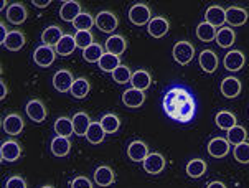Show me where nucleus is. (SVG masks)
<instances>
[{"instance_id": "45", "label": "nucleus", "mask_w": 249, "mask_h": 188, "mask_svg": "<svg viewBox=\"0 0 249 188\" xmlns=\"http://www.w3.org/2000/svg\"><path fill=\"white\" fill-rule=\"evenodd\" d=\"M5 188H27V182L22 177H18V175H14V177H10L7 180Z\"/></svg>"}, {"instance_id": "6", "label": "nucleus", "mask_w": 249, "mask_h": 188, "mask_svg": "<svg viewBox=\"0 0 249 188\" xmlns=\"http://www.w3.org/2000/svg\"><path fill=\"white\" fill-rule=\"evenodd\" d=\"M81 14H83L81 3L76 2V0H66V2H63V5L60 8V17H61V20H65V22L73 23Z\"/></svg>"}, {"instance_id": "10", "label": "nucleus", "mask_w": 249, "mask_h": 188, "mask_svg": "<svg viewBox=\"0 0 249 188\" xmlns=\"http://www.w3.org/2000/svg\"><path fill=\"white\" fill-rule=\"evenodd\" d=\"M168 20L163 18V17H155V18H152L149 25H147V32H149L150 36H154V38H162V36L167 35L168 32Z\"/></svg>"}, {"instance_id": "11", "label": "nucleus", "mask_w": 249, "mask_h": 188, "mask_svg": "<svg viewBox=\"0 0 249 188\" xmlns=\"http://www.w3.org/2000/svg\"><path fill=\"white\" fill-rule=\"evenodd\" d=\"M127 155L134 162H143L149 157V147L142 140H134L130 142L127 147Z\"/></svg>"}, {"instance_id": "50", "label": "nucleus", "mask_w": 249, "mask_h": 188, "mask_svg": "<svg viewBox=\"0 0 249 188\" xmlns=\"http://www.w3.org/2000/svg\"><path fill=\"white\" fill-rule=\"evenodd\" d=\"M206 188H226L225 183H221V182H212Z\"/></svg>"}, {"instance_id": "44", "label": "nucleus", "mask_w": 249, "mask_h": 188, "mask_svg": "<svg viewBox=\"0 0 249 188\" xmlns=\"http://www.w3.org/2000/svg\"><path fill=\"white\" fill-rule=\"evenodd\" d=\"M234 158L241 164H249V144L244 142L241 145H236L234 147Z\"/></svg>"}, {"instance_id": "25", "label": "nucleus", "mask_w": 249, "mask_h": 188, "mask_svg": "<svg viewBox=\"0 0 249 188\" xmlns=\"http://www.w3.org/2000/svg\"><path fill=\"white\" fill-rule=\"evenodd\" d=\"M2 45L7 50H10V51H18V50H22L23 45H25V35H23L22 32L14 30V32L8 33L5 41H3Z\"/></svg>"}, {"instance_id": "9", "label": "nucleus", "mask_w": 249, "mask_h": 188, "mask_svg": "<svg viewBox=\"0 0 249 188\" xmlns=\"http://www.w3.org/2000/svg\"><path fill=\"white\" fill-rule=\"evenodd\" d=\"M143 169H145L147 173L150 175H157L165 169V158L160 154L154 152V154H149V157L143 160Z\"/></svg>"}, {"instance_id": "1", "label": "nucleus", "mask_w": 249, "mask_h": 188, "mask_svg": "<svg viewBox=\"0 0 249 188\" xmlns=\"http://www.w3.org/2000/svg\"><path fill=\"white\" fill-rule=\"evenodd\" d=\"M195 99L185 87H172L163 96V111L177 122H190L195 116Z\"/></svg>"}, {"instance_id": "13", "label": "nucleus", "mask_w": 249, "mask_h": 188, "mask_svg": "<svg viewBox=\"0 0 249 188\" xmlns=\"http://www.w3.org/2000/svg\"><path fill=\"white\" fill-rule=\"evenodd\" d=\"M25 111H27L28 118L32 120H35V122H43L46 119V107L43 106V103L38 101V99H33V101L28 103Z\"/></svg>"}, {"instance_id": "42", "label": "nucleus", "mask_w": 249, "mask_h": 188, "mask_svg": "<svg viewBox=\"0 0 249 188\" xmlns=\"http://www.w3.org/2000/svg\"><path fill=\"white\" fill-rule=\"evenodd\" d=\"M74 41H76V47L86 50L88 47H91L94 43V36H92L91 32H76L74 35Z\"/></svg>"}, {"instance_id": "38", "label": "nucleus", "mask_w": 249, "mask_h": 188, "mask_svg": "<svg viewBox=\"0 0 249 188\" xmlns=\"http://www.w3.org/2000/svg\"><path fill=\"white\" fill-rule=\"evenodd\" d=\"M216 28L213 27V25H210V23H206V22H203V23H200L196 27V36L200 38L201 41H213L214 38H216Z\"/></svg>"}, {"instance_id": "15", "label": "nucleus", "mask_w": 249, "mask_h": 188, "mask_svg": "<svg viewBox=\"0 0 249 188\" xmlns=\"http://www.w3.org/2000/svg\"><path fill=\"white\" fill-rule=\"evenodd\" d=\"M205 20H206V23L213 25L214 28L221 27V25L226 22V10L223 7H218V5L210 7L205 14Z\"/></svg>"}, {"instance_id": "31", "label": "nucleus", "mask_w": 249, "mask_h": 188, "mask_svg": "<svg viewBox=\"0 0 249 188\" xmlns=\"http://www.w3.org/2000/svg\"><path fill=\"white\" fill-rule=\"evenodd\" d=\"M104 136H106V132H104L103 125H101V122H91L89 129H88L86 132V139L89 144H101V142L104 140Z\"/></svg>"}, {"instance_id": "30", "label": "nucleus", "mask_w": 249, "mask_h": 188, "mask_svg": "<svg viewBox=\"0 0 249 188\" xmlns=\"http://www.w3.org/2000/svg\"><path fill=\"white\" fill-rule=\"evenodd\" d=\"M234 40H236L234 30H233V28H230V27L219 28L218 33H216V43L221 48H230L231 45L234 43Z\"/></svg>"}, {"instance_id": "20", "label": "nucleus", "mask_w": 249, "mask_h": 188, "mask_svg": "<svg viewBox=\"0 0 249 188\" xmlns=\"http://www.w3.org/2000/svg\"><path fill=\"white\" fill-rule=\"evenodd\" d=\"M7 18L10 23L14 25H20L27 20V8H25L23 3H12L10 7L7 8Z\"/></svg>"}, {"instance_id": "36", "label": "nucleus", "mask_w": 249, "mask_h": 188, "mask_svg": "<svg viewBox=\"0 0 249 188\" xmlns=\"http://www.w3.org/2000/svg\"><path fill=\"white\" fill-rule=\"evenodd\" d=\"M54 132L58 137H70L71 134H74L73 129V120H70L68 118H60L54 120Z\"/></svg>"}, {"instance_id": "39", "label": "nucleus", "mask_w": 249, "mask_h": 188, "mask_svg": "<svg viewBox=\"0 0 249 188\" xmlns=\"http://www.w3.org/2000/svg\"><path fill=\"white\" fill-rule=\"evenodd\" d=\"M103 56H104V51H103V47H101L99 43H92L91 47L83 50V58L88 63H99V60Z\"/></svg>"}, {"instance_id": "29", "label": "nucleus", "mask_w": 249, "mask_h": 188, "mask_svg": "<svg viewBox=\"0 0 249 188\" xmlns=\"http://www.w3.org/2000/svg\"><path fill=\"white\" fill-rule=\"evenodd\" d=\"M76 48H78V47H76L74 36L63 35V38L60 40V43L54 47V51H56L58 55H61V56H68V55H71V53L74 51Z\"/></svg>"}, {"instance_id": "22", "label": "nucleus", "mask_w": 249, "mask_h": 188, "mask_svg": "<svg viewBox=\"0 0 249 188\" xmlns=\"http://www.w3.org/2000/svg\"><path fill=\"white\" fill-rule=\"evenodd\" d=\"M61 38H63V30L60 27H54V25L45 28L43 33H41V41H43V45H46V47H56Z\"/></svg>"}, {"instance_id": "14", "label": "nucleus", "mask_w": 249, "mask_h": 188, "mask_svg": "<svg viewBox=\"0 0 249 188\" xmlns=\"http://www.w3.org/2000/svg\"><path fill=\"white\" fill-rule=\"evenodd\" d=\"M143 101H145V94H143V91H139L136 87H130L122 94V103L127 107H132V109L134 107H141Z\"/></svg>"}, {"instance_id": "47", "label": "nucleus", "mask_w": 249, "mask_h": 188, "mask_svg": "<svg viewBox=\"0 0 249 188\" xmlns=\"http://www.w3.org/2000/svg\"><path fill=\"white\" fill-rule=\"evenodd\" d=\"M8 33H10V32H8L7 28H5V25L0 23V41H2V43H3V41H5V38H7Z\"/></svg>"}, {"instance_id": "34", "label": "nucleus", "mask_w": 249, "mask_h": 188, "mask_svg": "<svg viewBox=\"0 0 249 188\" xmlns=\"http://www.w3.org/2000/svg\"><path fill=\"white\" fill-rule=\"evenodd\" d=\"M98 65H99V68L103 71H106V73H114V71L121 66V60H119V56H116V55L104 53V56L101 58Z\"/></svg>"}, {"instance_id": "49", "label": "nucleus", "mask_w": 249, "mask_h": 188, "mask_svg": "<svg viewBox=\"0 0 249 188\" xmlns=\"http://www.w3.org/2000/svg\"><path fill=\"white\" fill-rule=\"evenodd\" d=\"M7 96V86L3 81H0V99H3Z\"/></svg>"}, {"instance_id": "28", "label": "nucleus", "mask_w": 249, "mask_h": 188, "mask_svg": "<svg viewBox=\"0 0 249 188\" xmlns=\"http://www.w3.org/2000/svg\"><path fill=\"white\" fill-rule=\"evenodd\" d=\"M94 182L98 183L99 187H109L114 183V172L112 169H109V167L103 165L99 167V169H96L94 172Z\"/></svg>"}, {"instance_id": "46", "label": "nucleus", "mask_w": 249, "mask_h": 188, "mask_svg": "<svg viewBox=\"0 0 249 188\" xmlns=\"http://www.w3.org/2000/svg\"><path fill=\"white\" fill-rule=\"evenodd\" d=\"M71 188H92V183L86 177H76L71 182Z\"/></svg>"}, {"instance_id": "48", "label": "nucleus", "mask_w": 249, "mask_h": 188, "mask_svg": "<svg viewBox=\"0 0 249 188\" xmlns=\"http://www.w3.org/2000/svg\"><path fill=\"white\" fill-rule=\"evenodd\" d=\"M32 3H33L35 7H38V8H46L52 2H50V0H45V2H40V0H33Z\"/></svg>"}, {"instance_id": "26", "label": "nucleus", "mask_w": 249, "mask_h": 188, "mask_svg": "<svg viewBox=\"0 0 249 188\" xmlns=\"http://www.w3.org/2000/svg\"><path fill=\"white\" fill-rule=\"evenodd\" d=\"M244 55L241 51H238V50H233V51L226 53L225 56V68L230 69V71H239L243 68L244 65Z\"/></svg>"}, {"instance_id": "7", "label": "nucleus", "mask_w": 249, "mask_h": 188, "mask_svg": "<svg viewBox=\"0 0 249 188\" xmlns=\"http://www.w3.org/2000/svg\"><path fill=\"white\" fill-rule=\"evenodd\" d=\"M117 17L112 14V12H99L98 17H96V27L99 28L101 32H106V33H111L117 28Z\"/></svg>"}, {"instance_id": "19", "label": "nucleus", "mask_w": 249, "mask_h": 188, "mask_svg": "<svg viewBox=\"0 0 249 188\" xmlns=\"http://www.w3.org/2000/svg\"><path fill=\"white\" fill-rule=\"evenodd\" d=\"M230 152V142L226 139H221V137H216V139H212L208 144V154L214 158H221L225 157L226 154Z\"/></svg>"}, {"instance_id": "8", "label": "nucleus", "mask_w": 249, "mask_h": 188, "mask_svg": "<svg viewBox=\"0 0 249 188\" xmlns=\"http://www.w3.org/2000/svg\"><path fill=\"white\" fill-rule=\"evenodd\" d=\"M22 155V149L15 140H7L0 145V157L3 162H15Z\"/></svg>"}, {"instance_id": "5", "label": "nucleus", "mask_w": 249, "mask_h": 188, "mask_svg": "<svg viewBox=\"0 0 249 188\" xmlns=\"http://www.w3.org/2000/svg\"><path fill=\"white\" fill-rule=\"evenodd\" d=\"M74 83L73 73L68 69H60L54 73L53 76V86L54 89H58L60 93H66V91H71V86Z\"/></svg>"}, {"instance_id": "41", "label": "nucleus", "mask_w": 249, "mask_h": 188, "mask_svg": "<svg viewBox=\"0 0 249 188\" xmlns=\"http://www.w3.org/2000/svg\"><path fill=\"white\" fill-rule=\"evenodd\" d=\"M99 122H101V125H103V129H104V132H106V134L117 132V131H119V127H121V120H119V118H117L116 114L103 116V119H101Z\"/></svg>"}, {"instance_id": "21", "label": "nucleus", "mask_w": 249, "mask_h": 188, "mask_svg": "<svg viewBox=\"0 0 249 188\" xmlns=\"http://www.w3.org/2000/svg\"><path fill=\"white\" fill-rule=\"evenodd\" d=\"M130 85L132 87H136L139 91H145L147 87H150L152 85V76L149 71L145 69H137L132 73V79H130Z\"/></svg>"}, {"instance_id": "2", "label": "nucleus", "mask_w": 249, "mask_h": 188, "mask_svg": "<svg viewBox=\"0 0 249 188\" xmlns=\"http://www.w3.org/2000/svg\"><path fill=\"white\" fill-rule=\"evenodd\" d=\"M172 55H174V60L178 63V65H188V63L193 60V56H195V47H193L190 41H185V40L177 41Z\"/></svg>"}, {"instance_id": "24", "label": "nucleus", "mask_w": 249, "mask_h": 188, "mask_svg": "<svg viewBox=\"0 0 249 188\" xmlns=\"http://www.w3.org/2000/svg\"><path fill=\"white\" fill-rule=\"evenodd\" d=\"M125 47H127V43H125V40L121 35H111L106 40V50L111 55L121 56L125 51Z\"/></svg>"}, {"instance_id": "33", "label": "nucleus", "mask_w": 249, "mask_h": 188, "mask_svg": "<svg viewBox=\"0 0 249 188\" xmlns=\"http://www.w3.org/2000/svg\"><path fill=\"white\" fill-rule=\"evenodd\" d=\"M89 89H91L89 81H88L86 78H78V79H74L73 86H71V94H73V98L76 99H83L88 96Z\"/></svg>"}, {"instance_id": "16", "label": "nucleus", "mask_w": 249, "mask_h": 188, "mask_svg": "<svg viewBox=\"0 0 249 188\" xmlns=\"http://www.w3.org/2000/svg\"><path fill=\"white\" fill-rule=\"evenodd\" d=\"M226 22L231 27H241L248 22V12L241 7H230L226 10Z\"/></svg>"}, {"instance_id": "3", "label": "nucleus", "mask_w": 249, "mask_h": 188, "mask_svg": "<svg viewBox=\"0 0 249 188\" xmlns=\"http://www.w3.org/2000/svg\"><path fill=\"white\" fill-rule=\"evenodd\" d=\"M129 20L134 25H145L150 22V8L145 3H136V5L130 7L129 10Z\"/></svg>"}, {"instance_id": "35", "label": "nucleus", "mask_w": 249, "mask_h": 188, "mask_svg": "<svg viewBox=\"0 0 249 188\" xmlns=\"http://www.w3.org/2000/svg\"><path fill=\"white\" fill-rule=\"evenodd\" d=\"M216 125L219 129H223V131H230V129H233L236 124V116L231 114L230 111H221L216 114Z\"/></svg>"}, {"instance_id": "18", "label": "nucleus", "mask_w": 249, "mask_h": 188, "mask_svg": "<svg viewBox=\"0 0 249 188\" xmlns=\"http://www.w3.org/2000/svg\"><path fill=\"white\" fill-rule=\"evenodd\" d=\"M198 61H200L201 69L206 71V73H214L218 68V56H216V53L212 51V50L201 51L200 56H198Z\"/></svg>"}, {"instance_id": "27", "label": "nucleus", "mask_w": 249, "mask_h": 188, "mask_svg": "<svg viewBox=\"0 0 249 188\" xmlns=\"http://www.w3.org/2000/svg\"><path fill=\"white\" fill-rule=\"evenodd\" d=\"M71 150V142L68 140V137H54L52 140V152L56 157H66Z\"/></svg>"}, {"instance_id": "23", "label": "nucleus", "mask_w": 249, "mask_h": 188, "mask_svg": "<svg viewBox=\"0 0 249 188\" xmlns=\"http://www.w3.org/2000/svg\"><path fill=\"white\" fill-rule=\"evenodd\" d=\"M73 129H74V134L76 136H86L88 129L91 125V119L86 112H76L73 116Z\"/></svg>"}, {"instance_id": "40", "label": "nucleus", "mask_w": 249, "mask_h": 188, "mask_svg": "<svg viewBox=\"0 0 249 188\" xmlns=\"http://www.w3.org/2000/svg\"><path fill=\"white\" fill-rule=\"evenodd\" d=\"M94 23H96V18H92V15L88 14V12H83V14L73 22V27L78 32H89Z\"/></svg>"}, {"instance_id": "12", "label": "nucleus", "mask_w": 249, "mask_h": 188, "mask_svg": "<svg viewBox=\"0 0 249 188\" xmlns=\"http://www.w3.org/2000/svg\"><path fill=\"white\" fill-rule=\"evenodd\" d=\"M23 119L18 114H10L2 120V129L8 136H18L23 131Z\"/></svg>"}, {"instance_id": "17", "label": "nucleus", "mask_w": 249, "mask_h": 188, "mask_svg": "<svg viewBox=\"0 0 249 188\" xmlns=\"http://www.w3.org/2000/svg\"><path fill=\"white\" fill-rule=\"evenodd\" d=\"M241 93V81H239L238 78H225L221 83V94L225 96V98H230L233 99L236 96H239Z\"/></svg>"}, {"instance_id": "43", "label": "nucleus", "mask_w": 249, "mask_h": 188, "mask_svg": "<svg viewBox=\"0 0 249 188\" xmlns=\"http://www.w3.org/2000/svg\"><path fill=\"white\" fill-rule=\"evenodd\" d=\"M112 79L116 83H119V85H125L127 81H130V79H132V73H130L129 66L121 65L119 68L112 73Z\"/></svg>"}, {"instance_id": "4", "label": "nucleus", "mask_w": 249, "mask_h": 188, "mask_svg": "<svg viewBox=\"0 0 249 188\" xmlns=\"http://www.w3.org/2000/svg\"><path fill=\"white\" fill-rule=\"evenodd\" d=\"M54 56H56V51H54L52 47L41 45V47H38L35 50V53H33V61H35L38 66H41V68H48V66L53 65Z\"/></svg>"}, {"instance_id": "51", "label": "nucleus", "mask_w": 249, "mask_h": 188, "mask_svg": "<svg viewBox=\"0 0 249 188\" xmlns=\"http://www.w3.org/2000/svg\"><path fill=\"white\" fill-rule=\"evenodd\" d=\"M41 188H54V187H52V185H45V187H41Z\"/></svg>"}, {"instance_id": "37", "label": "nucleus", "mask_w": 249, "mask_h": 188, "mask_svg": "<svg viewBox=\"0 0 249 188\" xmlns=\"http://www.w3.org/2000/svg\"><path fill=\"white\" fill-rule=\"evenodd\" d=\"M206 172V162L201 158H193L187 164V173L192 178H200Z\"/></svg>"}, {"instance_id": "32", "label": "nucleus", "mask_w": 249, "mask_h": 188, "mask_svg": "<svg viewBox=\"0 0 249 188\" xmlns=\"http://www.w3.org/2000/svg\"><path fill=\"white\" fill-rule=\"evenodd\" d=\"M246 137H248V132L246 129L241 127V125H234L233 129L228 131V136H226V140L230 142L231 145H241L246 142Z\"/></svg>"}]
</instances>
